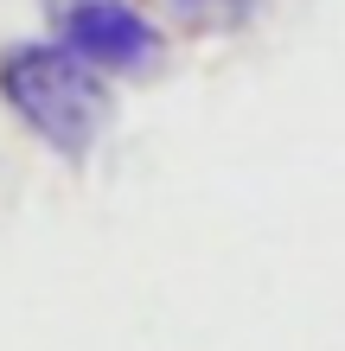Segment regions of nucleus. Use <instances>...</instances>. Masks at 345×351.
Returning a JSON list of instances; mask_svg holds the SVG:
<instances>
[{"instance_id": "f257e3e1", "label": "nucleus", "mask_w": 345, "mask_h": 351, "mask_svg": "<svg viewBox=\"0 0 345 351\" xmlns=\"http://www.w3.org/2000/svg\"><path fill=\"white\" fill-rule=\"evenodd\" d=\"M0 102L64 160H84L109 128V77L64 38H19L0 51Z\"/></svg>"}, {"instance_id": "f03ea898", "label": "nucleus", "mask_w": 345, "mask_h": 351, "mask_svg": "<svg viewBox=\"0 0 345 351\" xmlns=\"http://www.w3.org/2000/svg\"><path fill=\"white\" fill-rule=\"evenodd\" d=\"M51 26L103 77H141V71L160 64V51H167L160 26L141 7H128V0H51Z\"/></svg>"}, {"instance_id": "7ed1b4c3", "label": "nucleus", "mask_w": 345, "mask_h": 351, "mask_svg": "<svg viewBox=\"0 0 345 351\" xmlns=\"http://www.w3.org/2000/svg\"><path fill=\"white\" fill-rule=\"evenodd\" d=\"M160 7H167V19L186 26V32H243L269 0H160Z\"/></svg>"}]
</instances>
